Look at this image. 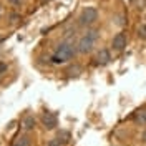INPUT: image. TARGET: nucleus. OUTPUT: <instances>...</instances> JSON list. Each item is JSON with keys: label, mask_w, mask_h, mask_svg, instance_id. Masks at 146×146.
Here are the masks:
<instances>
[{"label": "nucleus", "mask_w": 146, "mask_h": 146, "mask_svg": "<svg viewBox=\"0 0 146 146\" xmlns=\"http://www.w3.org/2000/svg\"><path fill=\"white\" fill-rule=\"evenodd\" d=\"M128 45V35L126 32H118L116 35L111 38V48L115 52H123Z\"/></svg>", "instance_id": "obj_4"}, {"label": "nucleus", "mask_w": 146, "mask_h": 146, "mask_svg": "<svg viewBox=\"0 0 146 146\" xmlns=\"http://www.w3.org/2000/svg\"><path fill=\"white\" fill-rule=\"evenodd\" d=\"M76 53H78L76 52V43H73L70 40H65V42H62L60 45L55 48V52L50 56V63L65 65V63H68L70 60H73Z\"/></svg>", "instance_id": "obj_1"}, {"label": "nucleus", "mask_w": 146, "mask_h": 146, "mask_svg": "<svg viewBox=\"0 0 146 146\" xmlns=\"http://www.w3.org/2000/svg\"><path fill=\"white\" fill-rule=\"evenodd\" d=\"M136 35H138V38H141V40H146V23H141V25L136 28Z\"/></svg>", "instance_id": "obj_10"}, {"label": "nucleus", "mask_w": 146, "mask_h": 146, "mask_svg": "<svg viewBox=\"0 0 146 146\" xmlns=\"http://www.w3.org/2000/svg\"><path fill=\"white\" fill-rule=\"evenodd\" d=\"M95 62L96 65H108L111 62V52H110L108 48H100L98 52H96V56H95Z\"/></svg>", "instance_id": "obj_5"}, {"label": "nucleus", "mask_w": 146, "mask_h": 146, "mask_svg": "<svg viewBox=\"0 0 146 146\" xmlns=\"http://www.w3.org/2000/svg\"><path fill=\"white\" fill-rule=\"evenodd\" d=\"M12 146H30V139H28L27 136H20V138H17V139L13 141Z\"/></svg>", "instance_id": "obj_9"}, {"label": "nucleus", "mask_w": 146, "mask_h": 146, "mask_svg": "<svg viewBox=\"0 0 146 146\" xmlns=\"http://www.w3.org/2000/svg\"><path fill=\"white\" fill-rule=\"evenodd\" d=\"M141 143H143V145H146V129L141 133Z\"/></svg>", "instance_id": "obj_14"}, {"label": "nucleus", "mask_w": 146, "mask_h": 146, "mask_svg": "<svg viewBox=\"0 0 146 146\" xmlns=\"http://www.w3.org/2000/svg\"><path fill=\"white\" fill-rule=\"evenodd\" d=\"M0 15H2V3H0Z\"/></svg>", "instance_id": "obj_15"}, {"label": "nucleus", "mask_w": 146, "mask_h": 146, "mask_svg": "<svg viewBox=\"0 0 146 146\" xmlns=\"http://www.w3.org/2000/svg\"><path fill=\"white\" fill-rule=\"evenodd\" d=\"M46 146H63V145H62V141H60L58 138H53V139H50V141L46 143Z\"/></svg>", "instance_id": "obj_12"}, {"label": "nucleus", "mask_w": 146, "mask_h": 146, "mask_svg": "<svg viewBox=\"0 0 146 146\" xmlns=\"http://www.w3.org/2000/svg\"><path fill=\"white\" fill-rule=\"evenodd\" d=\"M98 38H100V30H96V28H86V32L76 42V52L80 55L91 53L95 50V45H96Z\"/></svg>", "instance_id": "obj_2"}, {"label": "nucleus", "mask_w": 146, "mask_h": 146, "mask_svg": "<svg viewBox=\"0 0 146 146\" xmlns=\"http://www.w3.org/2000/svg\"><path fill=\"white\" fill-rule=\"evenodd\" d=\"M42 123H43V126L46 129H55L56 125H58V118H56L55 113L46 111V113H43V116H42Z\"/></svg>", "instance_id": "obj_6"}, {"label": "nucleus", "mask_w": 146, "mask_h": 146, "mask_svg": "<svg viewBox=\"0 0 146 146\" xmlns=\"http://www.w3.org/2000/svg\"><path fill=\"white\" fill-rule=\"evenodd\" d=\"M133 121L138 126H146V108L138 110L136 113L133 115Z\"/></svg>", "instance_id": "obj_7"}, {"label": "nucleus", "mask_w": 146, "mask_h": 146, "mask_svg": "<svg viewBox=\"0 0 146 146\" xmlns=\"http://www.w3.org/2000/svg\"><path fill=\"white\" fill-rule=\"evenodd\" d=\"M36 125V119L33 115H27L25 118H23V121H22V128L25 129V131H32L33 128H35Z\"/></svg>", "instance_id": "obj_8"}, {"label": "nucleus", "mask_w": 146, "mask_h": 146, "mask_svg": "<svg viewBox=\"0 0 146 146\" xmlns=\"http://www.w3.org/2000/svg\"><path fill=\"white\" fill-rule=\"evenodd\" d=\"M96 22H98V10L95 9V7H85V9L80 12L78 23H80L82 27L90 28V27H93Z\"/></svg>", "instance_id": "obj_3"}, {"label": "nucleus", "mask_w": 146, "mask_h": 146, "mask_svg": "<svg viewBox=\"0 0 146 146\" xmlns=\"http://www.w3.org/2000/svg\"><path fill=\"white\" fill-rule=\"evenodd\" d=\"M9 3L12 7H20L22 5V0H9Z\"/></svg>", "instance_id": "obj_13"}, {"label": "nucleus", "mask_w": 146, "mask_h": 146, "mask_svg": "<svg viewBox=\"0 0 146 146\" xmlns=\"http://www.w3.org/2000/svg\"><path fill=\"white\" fill-rule=\"evenodd\" d=\"M58 139L62 141V145H65V143L70 141V135H68L66 131H62V133H58Z\"/></svg>", "instance_id": "obj_11"}]
</instances>
